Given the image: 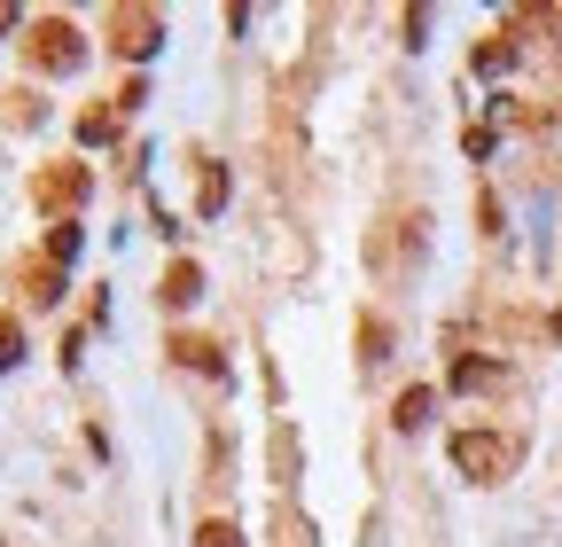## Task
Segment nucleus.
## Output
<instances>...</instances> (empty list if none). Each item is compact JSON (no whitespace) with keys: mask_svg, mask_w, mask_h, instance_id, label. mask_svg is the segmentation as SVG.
I'll return each instance as SVG.
<instances>
[{"mask_svg":"<svg viewBox=\"0 0 562 547\" xmlns=\"http://www.w3.org/2000/svg\"><path fill=\"white\" fill-rule=\"evenodd\" d=\"M508 63H516L508 40H484V47H476V71H508Z\"/></svg>","mask_w":562,"mask_h":547,"instance_id":"obj_14","label":"nucleus"},{"mask_svg":"<svg viewBox=\"0 0 562 547\" xmlns=\"http://www.w3.org/2000/svg\"><path fill=\"white\" fill-rule=\"evenodd\" d=\"M47 258H55V266H70V258H79V227H70V220H55V235H47Z\"/></svg>","mask_w":562,"mask_h":547,"instance_id":"obj_11","label":"nucleus"},{"mask_svg":"<svg viewBox=\"0 0 562 547\" xmlns=\"http://www.w3.org/2000/svg\"><path fill=\"white\" fill-rule=\"evenodd\" d=\"M492 383H501L492 360H453V391H492Z\"/></svg>","mask_w":562,"mask_h":547,"instance_id":"obj_9","label":"nucleus"},{"mask_svg":"<svg viewBox=\"0 0 562 547\" xmlns=\"http://www.w3.org/2000/svg\"><path fill=\"white\" fill-rule=\"evenodd\" d=\"M110 47H117L125 63L157 55V47H165V16H157V9H110Z\"/></svg>","mask_w":562,"mask_h":547,"instance_id":"obj_4","label":"nucleus"},{"mask_svg":"<svg viewBox=\"0 0 562 547\" xmlns=\"http://www.w3.org/2000/svg\"><path fill=\"white\" fill-rule=\"evenodd\" d=\"M195 547H243V532H235L227 516H203V524H195Z\"/></svg>","mask_w":562,"mask_h":547,"instance_id":"obj_10","label":"nucleus"},{"mask_svg":"<svg viewBox=\"0 0 562 547\" xmlns=\"http://www.w3.org/2000/svg\"><path fill=\"white\" fill-rule=\"evenodd\" d=\"M430 406H438L430 383H406V391L391 399V423H398V431H422V423H430Z\"/></svg>","mask_w":562,"mask_h":547,"instance_id":"obj_7","label":"nucleus"},{"mask_svg":"<svg viewBox=\"0 0 562 547\" xmlns=\"http://www.w3.org/2000/svg\"><path fill=\"white\" fill-rule=\"evenodd\" d=\"M87 188H94V172H87L79 157H63V165H40V180H32V203L63 220V212H70V203H79Z\"/></svg>","mask_w":562,"mask_h":547,"instance_id":"obj_3","label":"nucleus"},{"mask_svg":"<svg viewBox=\"0 0 562 547\" xmlns=\"http://www.w3.org/2000/svg\"><path fill=\"white\" fill-rule=\"evenodd\" d=\"M383 345H391V336H383V321H360V360H368V368L383 360Z\"/></svg>","mask_w":562,"mask_h":547,"instance_id":"obj_15","label":"nucleus"},{"mask_svg":"<svg viewBox=\"0 0 562 547\" xmlns=\"http://www.w3.org/2000/svg\"><path fill=\"white\" fill-rule=\"evenodd\" d=\"M24 47H32V63L47 79H70L87 63V40H79V24H63V16H40L32 32H24Z\"/></svg>","mask_w":562,"mask_h":547,"instance_id":"obj_2","label":"nucleus"},{"mask_svg":"<svg viewBox=\"0 0 562 547\" xmlns=\"http://www.w3.org/2000/svg\"><path fill=\"white\" fill-rule=\"evenodd\" d=\"M220 203H227V172H220V165H203V172H195V212L211 220Z\"/></svg>","mask_w":562,"mask_h":547,"instance_id":"obj_8","label":"nucleus"},{"mask_svg":"<svg viewBox=\"0 0 562 547\" xmlns=\"http://www.w3.org/2000/svg\"><path fill=\"white\" fill-rule=\"evenodd\" d=\"M172 360L188 376H227V345H211V336H172Z\"/></svg>","mask_w":562,"mask_h":547,"instance_id":"obj_6","label":"nucleus"},{"mask_svg":"<svg viewBox=\"0 0 562 547\" xmlns=\"http://www.w3.org/2000/svg\"><path fill=\"white\" fill-rule=\"evenodd\" d=\"M516 461H524V438H508V431H453V469L469 485H508Z\"/></svg>","mask_w":562,"mask_h":547,"instance_id":"obj_1","label":"nucleus"},{"mask_svg":"<svg viewBox=\"0 0 562 547\" xmlns=\"http://www.w3.org/2000/svg\"><path fill=\"white\" fill-rule=\"evenodd\" d=\"M195 298H203V266H195V258H172V266H165V290H157V305L188 313Z\"/></svg>","mask_w":562,"mask_h":547,"instance_id":"obj_5","label":"nucleus"},{"mask_svg":"<svg viewBox=\"0 0 562 547\" xmlns=\"http://www.w3.org/2000/svg\"><path fill=\"white\" fill-rule=\"evenodd\" d=\"M110 133H117V110H87L79 118V142H110Z\"/></svg>","mask_w":562,"mask_h":547,"instance_id":"obj_13","label":"nucleus"},{"mask_svg":"<svg viewBox=\"0 0 562 547\" xmlns=\"http://www.w3.org/2000/svg\"><path fill=\"white\" fill-rule=\"evenodd\" d=\"M16 353H24V328H16L9 313H0V376H9V368H16Z\"/></svg>","mask_w":562,"mask_h":547,"instance_id":"obj_12","label":"nucleus"},{"mask_svg":"<svg viewBox=\"0 0 562 547\" xmlns=\"http://www.w3.org/2000/svg\"><path fill=\"white\" fill-rule=\"evenodd\" d=\"M0 32H16V9H9V0H0Z\"/></svg>","mask_w":562,"mask_h":547,"instance_id":"obj_16","label":"nucleus"}]
</instances>
